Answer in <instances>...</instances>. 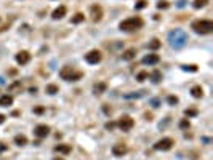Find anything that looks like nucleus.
<instances>
[{
  "instance_id": "obj_27",
  "label": "nucleus",
  "mask_w": 213,
  "mask_h": 160,
  "mask_svg": "<svg viewBox=\"0 0 213 160\" xmlns=\"http://www.w3.org/2000/svg\"><path fill=\"white\" fill-rule=\"evenodd\" d=\"M181 69L186 72H197V66L195 64H184V66H181Z\"/></svg>"
},
{
  "instance_id": "obj_22",
  "label": "nucleus",
  "mask_w": 213,
  "mask_h": 160,
  "mask_svg": "<svg viewBox=\"0 0 213 160\" xmlns=\"http://www.w3.org/2000/svg\"><path fill=\"white\" fill-rule=\"evenodd\" d=\"M84 21H85V15H82V13H77V15L72 16V19H71L72 24H80V22H84Z\"/></svg>"
},
{
  "instance_id": "obj_1",
  "label": "nucleus",
  "mask_w": 213,
  "mask_h": 160,
  "mask_svg": "<svg viewBox=\"0 0 213 160\" xmlns=\"http://www.w3.org/2000/svg\"><path fill=\"white\" fill-rule=\"evenodd\" d=\"M188 40H189V37L183 29H173V31L168 32V43L175 50H180V48L186 47Z\"/></svg>"
},
{
  "instance_id": "obj_26",
  "label": "nucleus",
  "mask_w": 213,
  "mask_h": 160,
  "mask_svg": "<svg viewBox=\"0 0 213 160\" xmlns=\"http://www.w3.org/2000/svg\"><path fill=\"white\" fill-rule=\"evenodd\" d=\"M144 93H146V91H136V93H130V95H125L124 98H125V99H135V98H141V96H144Z\"/></svg>"
},
{
  "instance_id": "obj_3",
  "label": "nucleus",
  "mask_w": 213,
  "mask_h": 160,
  "mask_svg": "<svg viewBox=\"0 0 213 160\" xmlns=\"http://www.w3.org/2000/svg\"><path fill=\"white\" fill-rule=\"evenodd\" d=\"M191 28L197 34H202V35L211 34L213 32V21H210V19H197V21H194L191 24Z\"/></svg>"
},
{
  "instance_id": "obj_12",
  "label": "nucleus",
  "mask_w": 213,
  "mask_h": 160,
  "mask_svg": "<svg viewBox=\"0 0 213 160\" xmlns=\"http://www.w3.org/2000/svg\"><path fill=\"white\" fill-rule=\"evenodd\" d=\"M159 61H160V58H159V55H155V53H152V55H146L143 58V64H149V66L157 64Z\"/></svg>"
},
{
  "instance_id": "obj_18",
  "label": "nucleus",
  "mask_w": 213,
  "mask_h": 160,
  "mask_svg": "<svg viewBox=\"0 0 213 160\" xmlns=\"http://www.w3.org/2000/svg\"><path fill=\"white\" fill-rule=\"evenodd\" d=\"M55 151H56V152H59V154H69L72 149H71V146H69V144H58L56 148H55Z\"/></svg>"
},
{
  "instance_id": "obj_24",
  "label": "nucleus",
  "mask_w": 213,
  "mask_h": 160,
  "mask_svg": "<svg viewBox=\"0 0 213 160\" xmlns=\"http://www.w3.org/2000/svg\"><path fill=\"white\" fill-rule=\"evenodd\" d=\"M207 3H208V0H194V2H192V7H194L195 10H199V8H204Z\"/></svg>"
},
{
  "instance_id": "obj_4",
  "label": "nucleus",
  "mask_w": 213,
  "mask_h": 160,
  "mask_svg": "<svg viewBox=\"0 0 213 160\" xmlns=\"http://www.w3.org/2000/svg\"><path fill=\"white\" fill-rule=\"evenodd\" d=\"M59 77L63 80H68V82H77V80H80L84 77V72L75 71L74 68H71V66H66V68H63L59 71Z\"/></svg>"
},
{
  "instance_id": "obj_8",
  "label": "nucleus",
  "mask_w": 213,
  "mask_h": 160,
  "mask_svg": "<svg viewBox=\"0 0 213 160\" xmlns=\"http://www.w3.org/2000/svg\"><path fill=\"white\" fill-rule=\"evenodd\" d=\"M101 51H98V50H91V51H88L87 55H85V61L88 62V64H98L99 61H101Z\"/></svg>"
},
{
  "instance_id": "obj_33",
  "label": "nucleus",
  "mask_w": 213,
  "mask_h": 160,
  "mask_svg": "<svg viewBox=\"0 0 213 160\" xmlns=\"http://www.w3.org/2000/svg\"><path fill=\"white\" fill-rule=\"evenodd\" d=\"M167 101H168V104L175 106V104H178V101H180V99H178V96H173V95H171V96H168V98H167Z\"/></svg>"
},
{
  "instance_id": "obj_32",
  "label": "nucleus",
  "mask_w": 213,
  "mask_h": 160,
  "mask_svg": "<svg viewBox=\"0 0 213 160\" xmlns=\"http://www.w3.org/2000/svg\"><path fill=\"white\" fill-rule=\"evenodd\" d=\"M189 127H191V123H189V120H188V118H183L181 122H180V128H183V130L189 128Z\"/></svg>"
},
{
  "instance_id": "obj_31",
  "label": "nucleus",
  "mask_w": 213,
  "mask_h": 160,
  "mask_svg": "<svg viewBox=\"0 0 213 160\" xmlns=\"http://www.w3.org/2000/svg\"><path fill=\"white\" fill-rule=\"evenodd\" d=\"M168 7H170V3L167 2V0H160V2L157 3V8H159V10H167Z\"/></svg>"
},
{
  "instance_id": "obj_10",
  "label": "nucleus",
  "mask_w": 213,
  "mask_h": 160,
  "mask_svg": "<svg viewBox=\"0 0 213 160\" xmlns=\"http://www.w3.org/2000/svg\"><path fill=\"white\" fill-rule=\"evenodd\" d=\"M29 61H31V53H29V51L23 50V51H19L18 55H16V62H18V64H21V66L28 64Z\"/></svg>"
},
{
  "instance_id": "obj_28",
  "label": "nucleus",
  "mask_w": 213,
  "mask_h": 160,
  "mask_svg": "<svg viewBox=\"0 0 213 160\" xmlns=\"http://www.w3.org/2000/svg\"><path fill=\"white\" fill-rule=\"evenodd\" d=\"M197 114H199V111H197V109H194V108L186 109V111H184V115H186V117H195Z\"/></svg>"
},
{
  "instance_id": "obj_2",
  "label": "nucleus",
  "mask_w": 213,
  "mask_h": 160,
  "mask_svg": "<svg viewBox=\"0 0 213 160\" xmlns=\"http://www.w3.org/2000/svg\"><path fill=\"white\" fill-rule=\"evenodd\" d=\"M144 21L139 18V16H133V18H128L125 21H122L119 24V29L120 31H125V32H131V31H138L143 28Z\"/></svg>"
},
{
  "instance_id": "obj_20",
  "label": "nucleus",
  "mask_w": 213,
  "mask_h": 160,
  "mask_svg": "<svg viewBox=\"0 0 213 160\" xmlns=\"http://www.w3.org/2000/svg\"><path fill=\"white\" fill-rule=\"evenodd\" d=\"M21 88H23L21 82H19V80H16V82H13V83L8 87V91H10V93H15V91H21Z\"/></svg>"
},
{
  "instance_id": "obj_7",
  "label": "nucleus",
  "mask_w": 213,
  "mask_h": 160,
  "mask_svg": "<svg viewBox=\"0 0 213 160\" xmlns=\"http://www.w3.org/2000/svg\"><path fill=\"white\" fill-rule=\"evenodd\" d=\"M90 16H91V21H93V22L101 21V18H103V8H101L98 3L91 5V7H90Z\"/></svg>"
},
{
  "instance_id": "obj_5",
  "label": "nucleus",
  "mask_w": 213,
  "mask_h": 160,
  "mask_svg": "<svg viewBox=\"0 0 213 160\" xmlns=\"http://www.w3.org/2000/svg\"><path fill=\"white\" fill-rule=\"evenodd\" d=\"M115 125L120 128L122 131H130L133 127H135V120H133L131 117H128V115H124V117L119 118V122Z\"/></svg>"
},
{
  "instance_id": "obj_29",
  "label": "nucleus",
  "mask_w": 213,
  "mask_h": 160,
  "mask_svg": "<svg viewBox=\"0 0 213 160\" xmlns=\"http://www.w3.org/2000/svg\"><path fill=\"white\" fill-rule=\"evenodd\" d=\"M148 77H149V72H146V71H141V72L136 75V80H138V82H143V80H146Z\"/></svg>"
},
{
  "instance_id": "obj_16",
  "label": "nucleus",
  "mask_w": 213,
  "mask_h": 160,
  "mask_svg": "<svg viewBox=\"0 0 213 160\" xmlns=\"http://www.w3.org/2000/svg\"><path fill=\"white\" fill-rule=\"evenodd\" d=\"M135 56H136V48H128V50L124 51V55H122V58L125 61H131Z\"/></svg>"
},
{
  "instance_id": "obj_23",
  "label": "nucleus",
  "mask_w": 213,
  "mask_h": 160,
  "mask_svg": "<svg viewBox=\"0 0 213 160\" xmlns=\"http://www.w3.org/2000/svg\"><path fill=\"white\" fill-rule=\"evenodd\" d=\"M15 142L18 146H26V144H28V138H26L24 135H16L15 136Z\"/></svg>"
},
{
  "instance_id": "obj_14",
  "label": "nucleus",
  "mask_w": 213,
  "mask_h": 160,
  "mask_svg": "<svg viewBox=\"0 0 213 160\" xmlns=\"http://www.w3.org/2000/svg\"><path fill=\"white\" fill-rule=\"evenodd\" d=\"M106 90H108V83H104V82H99V83L93 85V93H95V95H103Z\"/></svg>"
},
{
  "instance_id": "obj_13",
  "label": "nucleus",
  "mask_w": 213,
  "mask_h": 160,
  "mask_svg": "<svg viewBox=\"0 0 213 160\" xmlns=\"http://www.w3.org/2000/svg\"><path fill=\"white\" fill-rule=\"evenodd\" d=\"M66 11H68V8H66L64 5H61V7H58L55 11H53L51 18H53V19H61V18L66 16Z\"/></svg>"
},
{
  "instance_id": "obj_21",
  "label": "nucleus",
  "mask_w": 213,
  "mask_h": 160,
  "mask_svg": "<svg viewBox=\"0 0 213 160\" xmlns=\"http://www.w3.org/2000/svg\"><path fill=\"white\" fill-rule=\"evenodd\" d=\"M149 77H151V80H152L154 83H159V82L162 80V74H160V71H157V69H155L152 74H149Z\"/></svg>"
},
{
  "instance_id": "obj_11",
  "label": "nucleus",
  "mask_w": 213,
  "mask_h": 160,
  "mask_svg": "<svg viewBox=\"0 0 213 160\" xmlns=\"http://www.w3.org/2000/svg\"><path fill=\"white\" fill-rule=\"evenodd\" d=\"M127 152H128V148H127L125 144H115L114 148H112V154L115 157H124Z\"/></svg>"
},
{
  "instance_id": "obj_15",
  "label": "nucleus",
  "mask_w": 213,
  "mask_h": 160,
  "mask_svg": "<svg viewBox=\"0 0 213 160\" xmlns=\"http://www.w3.org/2000/svg\"><path fill=\"white\" fill-rule=\"evenodd\" d=\"M13 104V96L11 95H3L0 96V108H8Z\"/></svg>"
},
{
  "instance_id": "obj_36",
  "label": "nucleus",
  "mask_w": 213,
  "mask_h": 160,
  "mask_svg": "<svg viewBox=\"0 0 213 160\" xmlns=\"http://www.w3.org/2000/svg\"><path fill=\"white\" fill-rule=\"evenodd\" d=\"M7 149H8V146L5 142H0V152H5Z\"/></svg>"
},
{
  "instance_id": "obj_37",
  "label": "nucleus",
  "mask_w": 213,
  "mask_h": 160,
  "mask_svg": "<svg viewBox=\"0 0 213 160\" xmlns=\"http://www.w3.org/2000/svg\"><path fill=\"white\" fill-rule=\"evenodd\" d=\"M184 5H186V0H180V2H178V7H180V8H183Z\"/></svg>"
},
{
  "instance_id": "obj_38",
  "label": "nucleus",
  "mask_w": 213,
  "mask_h": 160,
  "mask_svg": "<svg viewBox=\"0 0 213 160\" xmlns=\"http://www.w3.org/2000/svg\"><path fill=\"white\" fill-rule=\"evenodd\" d=\"M5 118H7V117H5L3 114H0V125H2V123L5 122Z\"/></svg>"
},
{
  "instance_id": "obj_9",
  "label": "nucleus",
  "mask_w": 213,
  "mask_h": 160,
  "mask_svg": "<svg viewBox=\"0 0 213 160\" xmlns=\"http://www.w3.org/2000/svg\"><path fill=\"white\" fill-rule=\"evenodd\" d=\"M48 133H50V127H47V125H37L35 128H34V135L37 136V138H47L48 136Z\"/></svg>"
},
{
  "instance_id": "obj_34",
  "label": "nucleus",
  "mask_w": 213,
  "mask_h": 160,
  "mask_svg": "<svg viewBox=\"0 0 213 160\" xmlns=\"http://www.w3.org/2000/svg\"><path fill=\"white\" fill-rule=\"evenodd\" d=\"M45 112V108H43V106H37V108H34V114H38V115H40V114H43Z\"/></svg>"
},
{
  "instance_id": "obj_6",
  "label": "nucleus",
  "mask_w": 213,
  "mask_h": 160,
  "mask_svg": "<svg viewBox=\"0 0 213 160\" xmlns=\"http://www.w3.org/2000/svg\"><path fill=\"white\" fill-rule=\"evenodd\" d=\"M173 144H175V141L171 138H162L154 144V149L155 151H170L173 148Z\"/></svg>"
},
{
  "instance_id": "obj_39",
  "label": "nucleus",
  "mask_w": 213,
  "mask_h": 160,
  "mask_svg": "<svg viewBox=\"0 0 213 160\" xmlns=\"http://www.w3.org/2000/svg\"><path fill=\"white\" fill-rule=\"evenodd\" d=\"M152 104H154V108H157V106H159V99H152Z\"/></svg>"
},
{
  "instance_id": "obj_40",
  "label": "nucleus",
  "mask_w": 213,
  "mask_h": 160,
  "mask_svg": "<svg viewBox=\"0 0 213 160\" xmlns=\"http://www.w3.org/2000/svg\"><path fill=\"white\" fill-rule=\"evenodd\" d=\"M29 91H31V93H35V91H37V88H35V87H32V88H29Z\"/></svg>"
},
{
  "instance_id": "obj_41",
  "label": "nucleus",
  "mask_w": 213,
  "mask_h": 160,
  "mask_svg": "<svg viewBox=\"0 0 213 160\" xmlns=\"http://www.w3.org/2000/svg\"><path fill=\"white\" fill-rule=\"evenodd\" d=\"M53 160H64V158H63V157H55Z\"/></svg>"
},
{
  "instance_id": "obj_25",
  "label": "nucleus",
  "mask_w": 213,
  "mask_h": 160,
  "mask_svg": "<svg viewBox=\"0 0 213 160\" xmlns=\"http://www.w3.org/2000/svg\"><path fill=\"white\" fill-rule=\"evenodd\" d=\"M160 47H162V43L159 42L157 38L151 40V42H149V45H148V48H149V50H159V48H160Z\"/></svg>"
},
{
  "instance_id": "obj_30",
  "label": "nucleus",
  "mask_w": 213,
  "mask_h": 160,
  "mask_svg": "<svg viewBox=\"0 0 213 160\" xmlns=\"http://www.w3.org/2000/svg\"><path fill=\"white\" fill-rule=\"evenodd\" d=\"M146 7H148V2H146V0H138L136 5H135V10H143Z\"/></svg>"
},
{
  "instance_id": "obj_17",
  "label": "nucleus",
  "mask_w": 213,
  "mask_h": 160,
  "mask_svg": "<svg viewBox=\"0 0 213 160\" xmlns=\"http://www.w3.org/2000/svg\"><path fill=\"white\" fill-rule=\"evenodd\" d=\"M191 95L194 96V98H202L204 96V90H202V87L200 85H195V87H192L191 88Z\"/></svg>"
},
{
  "instance_id": "obj_35",
  "label": "nucleus",
  "mask_w": 213,
  "mask_h": 160,
  "mask_svg": "<svg viewBox=\"0 0 213 160\" xmlns=\"http://www.w3.org/2000/svg\"><path fill=\"white\" fill-rule=\"evenodd\" d=\"M114 128H115L114 122H108V123H106V130H114Z\"/></svg>"
},
{
  "instance_id": "obj_19",
  "label": "nucleus",
  "mask_w": 213,
  "mask_h": 160,
  "mask_svg": "<svg viewBox=\"0 0 213 160\" xmlns=\"http://www.w3.org/2000/svg\"><path fill=\"white\" fill-rule=\"evenodd\" d=\"M45 91L48 93V95H56V93L59 91V88H58V85H55V83H48V85L45 87Z\"/></svg>"
}]
</instances>
